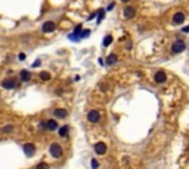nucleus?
<instances>
[{"label": "nucleus", "mask_w": 189, "mask_h": 169, "mask_svg": "<svg viewBox=\"0 0 189 169\" xmlns=\"http://www.w3.org/2000/svg\"><path fill=\"white\" fill-rule=\"evenodd\" d=\"M185 49H186V43L182 41V40H177V41H174V43L171 44V53H174V54L182 53Z\"/></svg>", "instance_id": "obj_1"}, {"label": "nucleus", "mask_w": 189, "mask_h": 169, "mask_svg": "<svg viewBox=\"0 0 189 169\" xmlns=\"http://www.w3.org/2000/svg\"><path fill=\"white\" fill-rule=\"evenodd\" d=\"M49 151H50L52 157H55V159H58V157H61V156H62V147H61L58 143H53V144H50V147H49Z\"/></svg>", "instance_id": "obj_2"}, {"label": "nucleus", "mask_w": 189, "mask_h": 169, "mask_svg": "<svg viewBox=\"0 0 189 169\" xmlns=\"http://www.w3.org/2000/svg\"><path fill=\"white\" fill-rule=\"evenodd\" d=\"M2 87L6 88V90H12L16 87V79L15 78H6L2 81Z\"/></svg>", "instance_id": "obj_3"}, {"label": "nucleus", "mask_w": 189, "mask_h": 169, "mask_svg": "<svg viewBox=\"0 0 189 169\" xmlns=\"http://www.w3.org/2000/svg\"><path fill=\"white\" fill-rule=\"evenodd\" d=\"M87 119H89V122H92V124H96V122H99V119H101V113H99L98 110H90L89 115H87Z\"/></svg>", "instance_id": "obj_4"}, {"label": "nucleus", "mask_w": 189, "mask_h": 169, "mask_svg": "<svg viewBox=\"0 0 189 169\" xmlns=\"http://www.w3.org/2000/svg\"><path fill=\"white\" fill-rule=\"evenodd\" d=\"M55 30H56V24H55V22H52V21L44 22V24H43V27H42V31H43V33H46V34H47V33H53Z\"/></svg>", "instance_id": "obj_5"}, {"label": "nucleus", "mask_w": 189, "mask_h": 169, "mask_svg": "<svg viewBox=\"0 0 189 169\" xmlns=\"http://www.w3.org/2000/svg\"><path fill=\"white\" fill-rule=\"evenodd\" d=\"M123 15H124V18L132 19V18H135V15H136V9H135L133 6H126L124 11H123Z\"/></svg>", "instance_id": "obj_6"}, {"label": "nucleus", "mask_w": 189, "mask_h": 169, "mask_svg": "<svg viewBox=\"0 0 189 169\" xmlns=\"http://www.w3.org/2000/svg\"><path fill=\"white\" fill-rule=\"evenodd\" d=\"M107 150H108V147H107V144L102 143V141H99V143L94 144V151H96L98 154H105Z\"/></svg>", "instance_id": "obj_7"}, {"label": "nucleus", "mask_w": 189, "mask_h": 169, "mask_svg": "<svg viewBox=\"0 0 189 169\" xmlns=\"http://www.w3.org/2000/svg\"><path fill=\"white\" fill-rule=\"evenodd\" d=\"M183 21H185V13L183 12H176L173 15V24L174 25H180V24H183Z\"/></svg>", "instance_id": "obj_8"}, {"label": "nucleus", "mask_w": 189, "mask_h": 169, "mask_svg": "<svg viewBox=\"0 0 189 169\" xmlns=\"http://www.w3.org/2000/svg\"><path fill=\"white\" fill-rule=\"evenodd\" d=\"M34 151H36V146H34L33 143H27V144H24V153H25L28 157H31V156L34 154Z\"/></svg>", "instance_id": "obj_9"}, {"label": "nucleus", "mask_w": 189, "mask_h": 169, "mask_svg": "<svg viewBox=\"0 0 189 169\" xmlns=\"http://www.w3.org/2000/svg\"><path fill=\"white\" fill-rule=\"evenodd\" d=\"M154 79H155V82H158V84H163V82L167 79V75H165V72H163V71H158V72L154 75Z\"/></svg>", "instance_id": "obj_10"}, {"label": "nucleus", "mask_w": 189, "mask_h": 169, "mask_svg": "<svg viewBox=\"0 0 189 169\" xmlns=\"http://www.w3.org/2000/svg\"><path fill=\"white\" fill-rule=\"evenodd\" d=\"M117 60H118V56L117 54H110L108 57H107V60H105V63L108 65V66H111V65H114V63H117Z\"/></svg>", "instance_id": "obj_11"}, {"label": "nucleus", "mask_w": 189, "mask_h": 169, "mask_svg": "<svg viewBox=\"0 0 189 169\" xmlns=\"http://www.w3.org/2000/svg\"><path fill=\"white\" fill-rule=\"evenodd\" d=\"M19 79H21V81H24V82H28V81L31 79V74H30L28 71H21V74H19Z\"/></svg>", "instance_id": "obj_12"}, {"label": "nucleus", "mask_w": 189, "mask_h": 169, "mask_svg": "<svg viewBox=\"0 0 189 169\" xmlns=\"http://www.w3.org/2000/svg\"><path fill=\"white\" fill-rule=\"evenodd\" d=\"M53 115H55L56 118H59V119H64V118H67L68 112H67L65 109H56V110L53 112Z\"/></svg>", "instance_id": "obj_13"}, {"label": "nucleus", "mask_w": 189, "mask_h": 169, "mask_svg": "<svg viewBox=\"0 0 189 169\" xmlns=\"http://www.w3.org/2000/svg\"><path fill=\"white\" fill-rule=\"evenodd\" d=\"M47 129L49 131H55V129H58V124H56V121L55 119H50V121H47Z\"/></svg>", "instance_id": "obj_14"}, {"label": "nucleus", "mask_w": 189, "mask_h": 169, "mask_svg": "<svg viewBox=\"0 0 189 169\" xmlns=\"http://www.w3.org/2000/svg\"><path fill=\"white\" fill-rule=\"evenodd\" d=\"M68 131H69V127L68 125H64V127L59 128V135L61 137H67L68 135Z\"/></svg>", "instance_id": "obj_15"}, {"label": "nucleus", "mask_w": 189, "mask_h": 169, "mask_svg": "<svg viewBox=\"0 0 189 169\" xmlns=\"http://www.w3.org/2000/svg\"><path fill=\"white\" fill-rule=\"evenodd\" d=\"M39 76H40V79H42V81H49V79H50V74H49L47 71L40 72V75H39Z\"/></svg>", "instance_id": "obj_16"}, {"label": "nucleus", "mask_w": 189, "mask_h": 169, "mask_svg": "<svg viewBox=\"0 0 189 169\" xmlns=\"http://www.w3.org/2000/svg\"><path fill=\"white\" fill-rule=\"evenodd\" d=\"M111 43H112V35H111V34H108V35L104 38V46H105V47H108Z\"/></svg>", "instance_id": "obj_17"}, {"label": "nucleus", "mask_w": 189, "mask_h": 169, "mask_svg": "<svg viewBox=\"0 0 189 169\" xmlns=\"http://www.w3.org/2000/svg\"><path fill=\"white\" fill-rule=\"evenodd\" d=\"M12 131H14V125H6V127H3V128H2V132H5V134L12 132Z\"/></svg>", "instance_id": "obj_18"}, {"label": "nucleus", "mask_w": 189, "mask_h": 169, "mask_svg": "<svg viewBox=\"0 0 189 169\" xmlns=\"http://www.w3.org/2000/svg\"><path fill=\"white\" fill-rule=\"evenodd\" d=\"M104 15H105V11H104V9H101V11L98 12V24H101V22H102Z\"/></svg>", "instance_id": "obj_19"}, {"label": "nucleus", "mask_w": 189, "mask_h": 169, "mask_svg": "<svg viewBox=\"0 0 189 169\" xmlns=\"http://www.w3.org/2000/svg\"><path fill=\"white\" fill-rule=\"evenodd\" d=\"M89 35H90V31H89V30H84V31H81V33H80V35H78V37H80V38H87Z\"/></svg>", "instance_id": "obj_20"}, {"label": "nucleus", "mask_w": 189, "mask_h": 169, "mask_svg": "<svg viewBox=\"0 0 189 169\" xmlns=\"http://www.w3.org/2000/svg\"><path fill=\"white\" fill-rule=\"evenodd\" d=\"M98 166H99L98 160H96V159H93V160H92V169H98Z\"/></svg>", "instance_id": "obj_21"}, {"label": "nucleus", "mask_w": 189, "mask_h": 169, "mask_svg": "<svg viewBox=\"0 0 189 169\" xmlns=\"http://www.w3.org/2000/svg\"><path fill=\"white\" fill-rule=\"evenodd\" d=\"M37 169H47V163H40L37 166Z\"/></svg>", "instance_id": "obj_22"}, {"label": "nucleus", "mask_w": 189, "mask_h": 169, "mask_svg": "<svg viewBox=\"0 0 189 169\" xmlns=\"http://www.w3.org/2000/svg\"><path fill=\"white\" fill-rule=\"evenodd\" d=\"M25 57H27L25 53H21V54H19V60H25Z\"/></svg>", "instance_id": "obj_23"}, {"label": "nucleus", "mask_w": 189, "mask_h": 169, "mask_svg": "<svg viewBox=\"0 0 189 169\" xmlns=\"http://www.w3.org/2000/svg\"><path fill=\"white\" fill-rule=\"evenodd\" d=\"M40 65V60H36L34 63H33V68H36V66H39Z\"/></svg>", "instance_id": "obj_24"}, {"label": "nucleus", "mask_w": 189, "mask_h": 169, "mask_svg": "<svg viewBox=\"0 0 189 169\" xmlns=\"http://www.w3.org/2000/svg\"><path fill=\"white\" fill-rule=\"evenodd\" d=\"M112 9H114V3H111V5L108 6V9H107V11H112Z\"/></svg>", "instance_id": "obj_25"}, {"label": "nucleus", "mask_w": 189, "mask_h": 169, "mask_svg": "<svg viewBox=\"0 0 189 169\" xmlns=\"http://www.w3.org/2000/svg\"><path fill=\"white\" fill-rule=\"evenodd\" d=\"M182 33H189V25H188V27H185V28H183V31H182Z\"/></svg>", "instance_id": "obj_26"}, {"label": "nucleus", "mask_w": 189, "mask_h": 169, "mask_svg": "<svg viewBox=\"0 0 189 169\" xmlns=\"http://www.w3.org/2000/svg\"><path fill=\"white\" fill-rule=\"evenodd\" d=\"M121 2H124V3H127V2H130V0H121Z\"/></svg>", "instance_id": "obj_27"}]
</instances>
